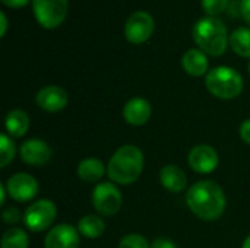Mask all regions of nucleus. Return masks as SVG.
Instances as JSON below:
<instances>
[{
	"instance_id": "1",
	"label": "nucleus",
	"mask_w": 250,
	"mask_h": 248,
	"mask_svg": "<svg viewBox=\"0 0 250 248\" xmlns=\"http://www.w3.org/2000/svg\"><path fill=\"white\" fill-rule=\"evenodd\" d=\"M186 203L192 213L202 221H217L226 210V194L223 189L209 180L195 183L186 194Z\"/></svg>"
},
{
	"instance_id": "2",
	"label": "nucleus",
	"mask_w": 250,
	"mask_h": 248,
	"mask_svg": "<svg viewBox=\"0 0 250 248\" xmlns=\"http://www.w3.org/2000/svg\"><path fill=\"white\" fill-rule=\"evenodd\" d=\"M144 171V153L133 145L122 146L111 156L107 174L113 183L127 186L135 183Z\"/></svg>"
},
{
	"instance_id": "3",
	"label": "nucleus",
	"mask_w": 250,
	"mask_h": 248,
	"mask_svg": "<svg viewBox=\"0 0 250 248\" xmlns=\"http://www.w3.org/2000/svg\"><path fill=\"white\" fill-rule=\"evenodd\" d=\"M192 35L199 50L214 57L226 53L230 39L226 25L220 19L212 16L201 18L195 23Z\"/></svg>"
},
{
	"instance_id": "4",
	"label": "nucleus",
	"mask_w": 250,
	"mask_h": 248,
	"mask_svg": "<svg viewBox=\"0 0 250 248\" xmlns=\"http://www.w3.org/2000/svg\"><path fill=\"white\" fill-rule=\"evenodd\" d=\"M207 89L220 99H233L243 91L242 75L227 66H218L207 73Z\"/></svg>"
},
{
	"instance_id": "5",
	"label": "nucleus",
	"mask_w": 250,
	"mask_h": 248,
	"mask_svg": "<svg viewBox=\"0 0 250 248\" xmlns=\"http://www.w3.org/2000/svg\"><path fill=\"white\" fill-rule=\"evenodd\" d=\"M32 12L42 28L56 29L67 16L69 0H32Z\"/></svg>"
},
{
	"instance_id": "6",
	"label": "nucleus",
	"mask_w": 250,
	"mask_h": 248,
	"mask_svg": "<svg viewBox=\"0 0 250 248\" xmlns=\"http://www.w3.org/2000/svg\"><path fill=\"white\" fill-rule=\"evenodd\" d=\"M57 208L51 200L42 199L35 203H32L23 213V222L25 227L29 231L41 232L47 229L56 219Z\"/></svg>"
},
{
	"instance_id": "7",
	"label": "nucleus",
	"mask_w": 250,
	"mask_h": 248,
	"mask_svg": "<svg viewBox=\"0 0 250 248\" xmlns=\"http://www.w3.org/2000/svg\"><path fill=\"white\" fill-rule=\"evenodd\" d=\"M92 205L98 213L113 216L122 208V193L113 183H101L92 191Z\"/></svg>"
},
{
	"instance_id": "8",
	"label": "nucleus",
	"mask_w": 250,
	"mask_h": 248,
	"mask_svg": "<svg viewBox=\"0 0 250 248\" xmlns=\"http://www.w3.org/2000/svg\"><path fill=\"white\" fill-rule=\"evenodd\" d=\"M155 28L154 18L144 10L132 13L125 23V37L132 44H144L146 42Z\"/></svg>"
},
{
	"instance_id": "9",
	"label": "nucleus",
	"mask_w": 250,
	"mask_h": 248,
	"mask_svg": "<svg viewBox=\"0 0 250 248\" xmlns=\"http://www.w3.org/2000/svg\"><path fill=\"white\" fill-rule=\"evenodd\" d=\"M6 190L9 196L16 202H29L38 193V183L31 174L19 172L7 180Z\"/></svg>"
},
{
	"instance_id": "10",
	"label": "nucleus",
	"mask_w": 250,
	"mask_h": 248,
	"mask_svg": "<svg viewBox=\"0 0 250 248\" xmlns=\"http://www.w3.org/2000/svg\"><path fill=\"white\" fill-rule=\"evenodd\" d=\"M188 162L190 168L199 174H209L215 171L218 167L220 158L217 151L209 145H198L195 146L188 156Z\"/></svg>"
},
{
	"instance_id": "11",
	"label": "nucleus",
	"mask_w": 250,
	"mask_h": 248,
	"mask_svg": "<svg viewBox=\"0 0 250 248\" xmlns=\"http://www.w3.org/2000/svg\"><path fill=\"white\" fill-rule=\"evenodd\" d=\"M79 231L69 224H60L54 227L44 240L45 248H78Z\"/></svg>"
},
{
	"instance_id": "12",
	"label": "nucleus",
	"mask_w": 250,
	"mask_h": 248,
	"mask_svg": "<svg viewBox=\"0 0 250 248\" xmlns=\"http://www.w3.org/2000/svg\"><path fill=\"white\" fill-rule=\"evenodd\" d=\"M35 102L44 111L57 113V111H62L67 105L69 95L63 88L50 85V86H45L38 91V94L35 96Z\"/></svg>"
},
{
	"instance_id": "13",
	"label": "nucleus",
	"mask_w": 250,
	"mask_h": 248,
	"mask_svg": "<svg viewBox=\"0 0 250 248\" xmlns=\"http://www.w3.org/2000/svg\"><path fill=\"white\" fill-rule=\"evenodd\" d=\"M21 159L32 167L45 165L51 158V148L41 139H29L19 149Z\"/></svg>"
},
{
	"instance_id": "14",
	"label": "nucleus",
	"mask_w": 250,
	"mask_h": 248,
	"mask_svg": "<svg viewBox=\"0 0 250 248\" xmlns=\"http://www.w3.org/2000/svg\"><path fill=\"white\" fill-rule=\"evenodd\" d=\"M152 114V107L145 98H132L126 102L123 108V117L126 123L132 126H142L145 124Z\"/></svg>"
},
{
	"instance_id": "15",
	"label": "nucleus",
	"mask_w": 250,
	"mask_h": 248,
	"mask_svg": "<svg viewBox=\"0 0 250 248\" xmlns=\"http://www.w3.org/2000/svg\"><path fill=\"white\" fill-rule=\"evenodd\" d=\"M160 181H161V186L171 193H180L188 187L186 174L183 172L182 168L173 164H168L164 168H161Z\"/></svg>"
},
{
	"instance_id": "16",
	"label": "nucleus",
	"mask_w": 250,
	"mask_h": 248,
	"mask_svg": "<svg viewBox=\"0 0 250 248\" xmlns=\"http://www.w3.org/2000/svg\"><path fill=\"white\" fill-rule=\"evenodd\" d=\"M182 66L188 75L199 77L208 72L209 64H208V57L204 51H201L199 48H190L183 54Z\"/></svg>"
},
{
	"instance_id": "17",
	"label": "nucleus",
	"mask_w": 250,
	"mask_h": 248,
	"mask_svg": "<svg viewBox=\"0 0 250 248\" xmlns=\"http://www.w3.org/2000/svg\"><path fill=\"white\" fill-rule=\"evenodd\" d=\"M105 167L97 158H86L78 165V177L86 183H97L104 177Z\"/></svg>"
},
{
	"instance_id": "18",
	"label": "nucleus",
	"mask_w": 250,
	"mask_h": 248,
	"mask_svg": "<svg viewBox=\"0 0 250 248\" xmlns=\"http://www.w3.org/2000/svg\"><path fill=\"white\" fill-rule=\"evenodd\" d=\"M6 130L12 137H22L29 127V118L26 113L22 110H12L9 111L6 121H4Z\"/></svg>"
},
{
	"instance_id": "19",
	"label": "nucleus",
	"mask_w": 250,
	"mask_h": 248,
	"mask_svg": "<svg viewBox=\"0 0 250 248\" xmlns=\"http://www.w3.org/2000/svg\"><path fill=\"white\" fill-rule=\"evenodd\" d=\"M78 231L85 238H100L105 231V224L97 215H86L79 219Z\"/></svg>"
},
{
	"instance_id": "20",
	"label": "nucleus",
	"mask_w": 250,
	"mask_h": 248,
	"mask_svg": "<svg viewBox=\"0 0 250 248\" xmlns=\"http://www.w3.org/2000/svg\"><path fill=\"white\" fill-rule=\"evenodd\" d=\"M229 44L236 54L250 58V28H237L233 31Z\"/></svg>"
},
{
	"instance_id": "21",
	"label": "nucleus",
	"mask_w": 250,
	"mask_h": 248,
	"mask_svg": "<svg viewBox=\"0 0 250 248\" xmlns=\"http://www.w3.org/2000/svg\"><path fill=\"white\" fill-rule=\"evenodd\" d=\"M28 235L21 228H12L1 237V248H28Z\"/></svg>"
},
{
	"instance_id": "22",
	"label": "nucleus",
	"mask_w": 250,
	"mask_h": 248,
	"mask_svg": "<svg viewBox=\"0 0 250 248\" xmlns=\"http://www.w3.org/2000/svg\"><path fill=\"white\" fill-rule=\"evenodd\" d=\"M16 148L12 142V139L7 134L0 136V167L6 168L15 158Z\"/></svg>"
},
{
	"instance_id": "23",
	"label": "nucleus",
	"mask_w": 250,
	"mask_h": 248,
	"mask_svg": "<svg viewBox=\"0 0 250 248\" xmlns=\"http://www.w3.org/2000/svg\"><path fill=\"white\" fill-rule=\"evenodd\" d=\"M119 248H151L145 237L139 234H127L122 238Z\"/></svg>"
},
{
	"instance_id": "24",
	"label": "nucleus",
	"mask_w": 250,
	"mask_h": 248,
	"mask_svg": "<svg viewBox=\"0 0 250 248\" xmlns=\"http://www.w3.org/2000/svg\"><path fill=\"white\" fill-rule=\"evenodd\" d=\"M201 3H202L204 12L208 16H212V18L223 13L229 6V0H202Z\"/></svg>"
},
{
	"instance_id": "25",
	"label": "nucleus",
	"mask_w": 250,
	"mask_h": 248,
	"mask_svg": "<svg viewBox=\"0 0 250 248\" xmlns=\"http://www.w3.org/2000/svg\"><path fill=\"white\" fill-rule=\"evenodd\" d=\"M3 221L9 225L16 224L21 221V212L16 208H9L3 212Z\"/></svg>"
},
{
	"instance_id": "26",
	"label": "nucleus",
	"mask_w": 250,
	"mask_h": 248,
	"mask_svg": "<svg viewBox=\"0 0 250 248\" xmlns=\"http://www.w3.org/2000/svg\"><path fill=\"white\" fill-rule=\"evenodd\" d=\"M240 137L245 143L250 145V120H246L240 126Z\"/></svg>"
},
{
	"instance_id": "27",
	"label": "nucleus",
	"mask_w": 250,
	"mask_h": 248,
	"mask_svg": "<svg viewBox=\"0 0 250 248\" xmlns=\"http://www.w3.org/2000/svg\"><path fill=\"white\" fill-rule=\"evenodd\" d=\"M151 248H177L174 246L173 241L167 240V238H157L152 244H151Z\"/></svg>"
},
{
	"instance_id": "28",
	"label": "nucleus",
	"mask_w": 250,
	"mask_h": 248,
	"mask_svg": "<svg viewBox=\"0 0 250 248\" xmlns=\"http://www.w3.org/2000/svg\"><path fill=\"white\" fill-rule=\"evenodd\" d=\"M240 12H242V18L250 25V0H242Z\"/></svg>"
},
{
	"instance_id": "29",
	"label": "nucleus",
	"mask_w": 250,
	"mask_h": 248,
	"mask_svg": "<svg viewBox=\"0 0 250 248\" xmlns=\"http://www.w3.org/2000/svg\"><path fill=\"white\" fill-rule=\"evenodd\" d=\"M29 0H1V3L7 7H12V9H19V7H23L25 4H28Z\"/></svg>"
},
{
	"instance_id": "30",
	"label": "nucleus",
	"mask_w": 250,
	"mask_h": 248,
	"mask_svg": "<svg viewBox=\"0 0 250 248\" xmlns=\"http://www.w3.org/2000/svg\"><path fill=\"white\" fill-rule=\"evenodd\" d=\"M0 23H1V28H0V37L3 38L6 31H7V18L4 15V12H0Z\"/></svg>"
},
{
	"instance_id": "31",
	"label": "nucleus",
	"mask_w": 250,
	"mask_h": 248,
	"mask_svg": "<svg viewBox=\"0 0 250 248\" xmlns=\"http://www.w3.org/2000/svg\"><path fill=\"white\" fill-rule=\"evenodd\" d=\"M6 187L3 186V184H0V193H1V200H0V205L3 206L4 205V202H6Z\"/></svg>"
},
{
	"instance_id": "32",
	"label": "nucleus",
	"mask_w": 250,
	"mask_h": 248,
	"mask_svg": "<svg viewBox=\"0 0 250 248\" xmlns=\"http://www.w3.org/2000/svg\"><path fill=\"white\" fill-rule=\"evenodd\" d=\"M242 248H250V235L245 240V243H243V247Z\"/></svg>"
},
{
	"instance_id": "33",
	"label": "nucleus",
	"mask_w": 250,
	"mask_h": 248,
	"mask_svg": "<svg viewBox=\"0 0 250 248\" xmlns=\"http://www.w3.org/2000/svg\"><path fill=\"white\" fill-rule=\"evenodd\" d=\"M248 69H249V75H250V61H249V67H248Z\"/></svg>"
}]
</instances>
